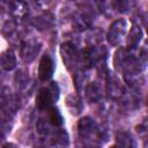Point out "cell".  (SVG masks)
I'll list each match as a JSON object with an SVG mask.
<instances>
[{
	"label": "cell",
	"instance_id": "cell-12",
	"mask_svg": "<svg viewBox=\"0 0 148 148\" xmlns=\"http://www.w3.org/2000/svg\"><path fill=\"white\" fill-rule=\"evenodd\" d=\"M86 95L89 102L91 103H96L101 99L102 97V90L101 87L97 84V82H91L87 86L86 88Z\"/></svg>",
	"mask_w": 148,
	"mask_h": 148
},
{
	"label": "cell",
	"instance_id": "cell-18",
	"mask_svg": "<svg viewBox=\"0 0 148 148\" xmlns=\"http://www.w3.org/2000/svg\"><path fill=\"white\" fill-rule=\"evenodd\" d=\"M67 106L73 114H77L81 111V101L76 95H69L67 97Z\"/></svg>",
	"mask_w": 148,
	"mask_h": 148
},
{
	"label": "cell",
	"instance_id": "cell-2",
	"mask_svg": "<svg viewBox=\"0 0 148 148\" xmlns=\"http://www.w3.org/2000/svg\"><path fill=\"white\" fill-rule=\"evenodd\" d=\"M79 134L86 140H97L99 138V130L97 124L90 117H83L77 123Z\"/></svg>",
	"mask_w": 148,
	"mask_h": 148
},
{
	"label": "cell",
	"instance_id": "cell-17",
	"mask_svg": "<svg viewBox=\"0 0 148 148\" xmlns=\"http://www.w3.org/2000/svg\"><path fill=\"white\" fill-rule=\"evenodd\" d=\"M34 24L38 29H47V28H50L53 24V17L50 14L40 15V16L36 17V20L34 21Z\"/></svg>",
	"mask_w": 148,
	"mask_h": 148
},
{
	"label": "cell",
	"instance_id": "cell-15",
	"mask_svg": "<svg viewBox=\"0 0 148 148\" xmlns=\"http://www.w3.org/2000/svg\"><path fill=\"white\" fill-rule=\"evenodd\" d=\"M47 118H49V123L52 125V126H61L62 125V116L61 113L59 112V110L57 108H49L47 110Z\"/></svg>",
	"mask_w": 148,
	"mask_h": 148
},
{
	"label": "cell",
	"instance_id": "cell-20",
	"mask_svg": "<svg viewBox=\"0 0 148 148\" xmlns=\"http://www.w3.org/2000/svg\"><path fill=\"white\" fill-rule=\"evenodd\" d=\"M14 1L15 0H0V9L3 10V12L9 13L12 7H13Z\"/></svg>",
	"mask_w": 148,
	"mask_h": 148
},
{
	"label": "cell",
	"instance_id": "cell-5",
	"mask_svg": "<svg viewBox=\"0 0 148 148\" xmlns=\"http://www.w3.org/2000/svg\"><path fill=\"white\" fill-rule=\"evenodd\" d=\"M40 47H42V44L37 39L29 38L24 40L21 44V58L25 62L32 61L36 58V56L39 53Z\"/></svg>",
	"mask_w": 148,
	"mask_h": 148
},
{
	"label": "cell",
	"instance_id": "cell-11",
	"mask_svg": "<svg viewBox=\"0 0 148 148\" xmlns=\"http://www.w3.org/2000/svg\"><path fill=\"white\" fill-rule=\"evenodd\" d=\"M141 38H142V31H141L140 27L133 25L131 31H130L128 38H127V49L128 50H134L140 44Z\"/></svg>",
	"mask_w": 148,
	"mask_h": 148
},
{
	"label": "cell",
	"instance_id": "cell-16",
	"mask_svg": "<svg viewBox=\"0 0 148 148\" xmlns=\"http://www.w3.org/2000/svg\"><path fill=\"white\" fill-rule=\"evenodd\" d=\"M116 146L120 147H134L135 142L133 138L126 132H119L116 135Z\"/></svg>",
	"mask_w": 148,
	"mask_h": 148
},
{
	"label": "cell",
	"instance_id": "cell-19",
	"mask_svg": "<svg viewBox=\"0 0 148 148\" xmlns=\"http://www.w3.org/2000/svg\"><path fill=\"white\" fill-rule=\"evenodd\" d=\"M8 120H9L8 118H2V119H0V138L5 136L6 133H7L8 131H10V130H9V121H8Z\"/></svg>",
	"mask_w": 148,
	"mask_h": 148
},
{
	"label": "cell",
	"instance_id": "cell-9",
	"mask_svg": "<svg viewBox=\"0 0 148 148\" xmlns=\"http://www.w3.org/2000/svg\"><path fill=\"white\" fill-rule=\"evenodd\" d=\"M91 21L92 18L87 12H79L73 18V27L79 31H83L90 27Z\"/></svg>",
	"mask_w": 148,
	"mask_h": 148
},
{
	"label": "cell",
	"instance_id": "cell-3",
	"mask_svg": "<svg viewBox=\"0 0 148 148\" xmlns=\"http://www.w3.org/2000/svg\"><path fill=\"white\" fill-rule=\"evenodd\" d=\"M126 30H127V23L124 18H118L111 25L110 29L108 31L106 38L108 42L111 46H117L118 44L121 43L123 38L126 35Z\"/></svg>",
	"mask_w": 148,
	"mask_h": 148
},
{
	"label": "cell",
	"instance_id": "cell-1",
	"mask_svg": "<svg viewBox=\"0 0 148 148\" xmlns=\"http://www.w3.org/2000/svg\"><path fill=\"white\" fill-rule=\"evenodd\" d=\"M59 89L56 83H50L47 87L42 88L36 96V106L39 110H47L52 106L53 102L58 99Z\"/></svg>",
	"mask_w": 148,
	"mask_h": 148
},
{
	"label": "cell",
	"instance_id": "cell-7",
	"mask_svg": "<svg viewBox=\"0 0 148 148\" xmlns=\"http://www.w3.org/2000/svg\"><path fill=\"white\" fill-rule=\"evenodd\" d=\"M54 73V61L49 54H44L38 66V77L40 81H47Z\"/></svg>",
	"mask_w": 148,
	"mask_h": 148
},
{
	"label": "cell",
	"instance_id": "cell-14",
	"mask_svg": "<svg viewBox=\"0 0 148 148\" xmlns=\"http://www.w3.org/2000/svg\"><path fill=\"white\" fill-rule=\"evenodd\" d=\"M136 1L135 0H113V6L117 12L121 14H127L135 8Z\"/></svg>",
	"mask_w": 148,
	"mask_h": 148
},
{
	"label": "cell",
	"instance_id": "cell-23",
	"mask_svg": "<svg viewBox=\"0 0 148 148\" xmlns=\"http://www.w3.org/2000/svg\"><path fill=\"white\" fill-rule=\"evenodd\" d=\"M1 80H2V75H1V72H0V83H1Z\"/></svg>",
	"mask_w": 148,
	"mask_h": 148
},
{
	"label": "cell",
	"instance_id": "cell-10",
	"mask_svg": "<svg viewBox=\"0 0 148 148\" xmlns=\"http://www.w3.org/2000/svg\"><path fill=\"white\" fill-rule=\"evenodd\" d=\"M16 66V57L13 50L8 49L0 53V67L5 71H12Z\"/></svg>",
	"mask_w": 148,
	"mask_h": 148
},
{
	"label": "cell",
	"instance_id": "cell-8",
	"mask_svg": "<svg viewBox=\"0 0 148 148\" xmlns=\"http://www.w3.org/2000/svg\"><path fill=\"white\" fill-rule=\"evenodd\" d=\"M108 91L110 94L111 97L113 98H118L121 96V94L124 92V88H123V84L121 82L119 81V79L114 75V74H110L108 76Z\"/></svg>",
	"mask_w": 148,
	"mask_h": 148
},
{
	"label": "cell",
	"instance_id": "cell-22",
	"mask_svg": "<svg viewBox=\"0 0 148 148\" xmlns=\"http://www.w3.org/2000/svg\"><path fill=\"white\" fill-rule=\"evenodd\" d=\"M97 1V3H98V6H99V8H103L110 0H96Z\"/></svg>",
	"mask_w": 148,
	"mask_h": 148
},
{
	"label": "cell",
	"instance_id": "cell-6",
	"mask_svg": "<svg viewBox=\"0 0 148 148\" xmlns=\"http://www.w3.org/2000/svg\"><path fill=\"white\" fill-rule=\"evenodd\" d=\"M102 51H103V49L90 45L89 47L83 50L82 54L80 56L79 61H81L84 67H88V68L92 67L102 59Z\"/></svg>",
	"mask_w": 148,
	"mask_h": 148
},
{
	"label": "cell",
	"instance_id": "cell-4",
	"mask_svg": "<svg viewBox=\"0 0 148 148\" xmlns=\"http://www.w3.org/2000/svg\"><path fill=\"white\" fill-rule=\"evenodd\" d=\"M60 54L67 69H73L80 59V53L72 42H65L60 46Z\"/></svg>",
	"mask_w": 148,
	"mask_h": 148
},
{
	"label": "cell",
	"instance_id": "cell-21",
	"mask_svg": "<svg viewBox=\"0 0 148 148\" xmlns=\"http://www.w3.org/2000/svg\"><path fill=\"white\" fill-rule=\"evenodd\" d=\"M52 1L53 0H36V3H38L40 7H49Z\"/></svg>",
	"mask_w": 148,
	"mask_h": 148
},
{
	"label": "cell",
	"instance_id": "cell-13",
	"mask_svg": "<svg viewBox=\"0 0 148 148\" xmlns=\"http://www.w3.org/2000/svg\"><path fill=\"white\" fill-rule=\"evenodd\" d=\"M9 13L16 18H24L28 14V6L23 0H15Z\"/></svg>",
	"mask_w": 148,
	"mask_h": 148
}]
</instances>
